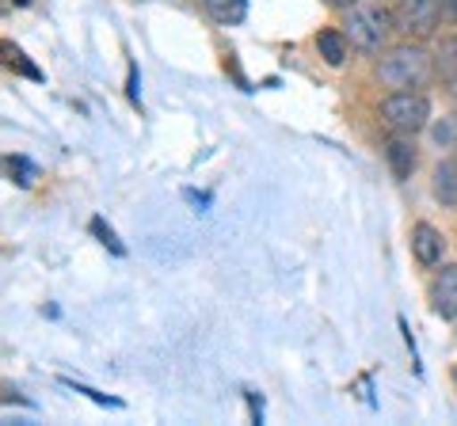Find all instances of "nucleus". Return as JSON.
<instances>
[{
  "instance_id": "obj_1",
  "label": "nucleus",
  "mask_w": 457,
  "mask_h": 426,
  "mask_svg": "<svg viewBox=\"0 0 457 426\" xmlns=\"http://www.w3.org/2000/svg\"><path fill=\"white\" fill-rule=\"evenodd\" d=\"M378 77L385 88H396V92H416L427 88L435 77V58L427 53L416 42H404V46H393L385 58L378 61Z\"/></svg>"
},
{
  "instance_id": "obj_2",
  "label": "nucleus",
  "mask_w": 457,
  "mask_h": 426,
  "mask_svg": "<svg viewBox=\"0 0 457 426\" xmlns=\"http://www.w3.org/2000/svg\"><path fill=\"white\" fill-rule=\"evenodd\" d=\"M393 16L385 12L381 4H354V8H347V42L354 50H362V53H378L385 42H389V31H393Z\"/></svg>"
},
{
  "instance_id": "obj_3",
  "label": "nucleus",
  "mask_w": 457,
  "mask_h": 426,
  "mask_svg": "<svg viewBox=\"0 0 457 426\" xmlns=\"http://www.w3.org/2000/svg\"><path fill=\"white\" fill-rule=\"evenodd\" d=\"M381 119L393 126L396 134H411L416 137L427 122H431V103L423 92H393L381 103Z\"/></svg>"
},
{
  "instance_id": "obj_4",
  "label": "nucleus",
  "mask_w": 457,
  "mask_h": 426,
  "mask_svg": "<svg viewBox=\"0 0 457 426\" xmlns=\"http://www.w3.org/2000/svg\"><path fill=\"white\" fill-rule=\"evenodd\" d=\"M393 20H396V31L423 38V35H431L442 20V0H400Z\"/></svg>"
},
{
  "instance_id": "obj_5",
  "label": "nucleus",
  "mask_w": 457,
  "mask_h": 426,
  "mask_svg": "<svg viewBox=\"0 0 457 426\" xmlns=\"http://www.w3.org/2000/svg\"><path fill=\"white\" fill-rule=\"evenodd\" d=\"M427 297H431L435 316L457 320V263L442 266V271L431 278V290H427Z\"/></svg>"
},
{
  "instance_id": "obj_6",
  "label": "nucleus",
  "mask_w": 457,
  "mask_h": 426,
  "mask_svg": "<svg viewBox=\"0 0 457 426\" xmlns=\"http://www.w3.org/2000/svg\"><path fill=\"white\" fill-rule=\"evenodd\" d=\"M442 251H446V240H442V233L435 229V225L420 221L416 229H411V255H416L423 266H435L442 259Z\"/></svg>"
},
{
  "instance_id": "obj_7",
  "label": "nucleus",
  "mask_w": 457,
  "mask_h": 426,
  "mask_svg": "<svg viewBox=\"0 0 457 426\" xmlns=\"http://www.w3.org/2000/svg\"><path fill=\"white\" fill-rule=\"evenodd\" d=\"M385 160H389L396 179H408L411 172H416L420 156H416V145H411V134H396V137L385 141Z\"/></svg>"
},
{
  "instance_id": "obj_8",
  "label": "nucleus",
  "mask_w": 457,
  "mask_h": 426,
  "mask_svg": "<svg viewBox=\"0 0 457 426\" xmlns=\"http://www.w3.org/2000/svg\"><path fill=\"white\" fill-rule=\"evenodd\" d=\"M431 187H435V198L442 206H457V160H442L435 168V179H431Z\"/></svg>"
},
{
  "instance_id": "obj_9",
  "label": "nucleus",
  "mask_w": 457,
  "mask_h": 426,
  "mask_svg": "<svg viewBox=\"0 0 457 426\" xmlns=\"http://www.w3.org/2000/svg\"><path fill=\"white\" fill-rule=\"evenodd\" d=\"M203 8H206V16L221 27H233L248 16V0H203Z\"/></svg>"
},
{
  "instance_id": "obj_10",
  "label": "nucleus",
  "mask_w": 457,
  "mask_h": 426,
  "mask_svg": "<svg viewBox=\"0 0 457 426\" xmlns=\"http://www.w3.org/2000/svg\"><path fill=\"white\" fill-rule=\"evenodd\" d=\"M317 50H320V58L328 65H343L347 61V35H339V31H320L317 35Z\"/></svg>"
},
{
  "instance_id": "obj_11",
  "label": "nucleus",
  "mask_w": 457,
  "mask_h": 426,
  "mask_svg": "<svg viewBox=\"0 0 457 426\" xmlns=\"http://www.w3.org/2000/svg\"><path fill=\"white\" fill-rule=\"evenodd\" d=\"M438 73H442V80L450 84V92L457 99V38H442V46H438Z\"/></svg>"
},
{
  "instance_id": "obj_12",
  "label": "nucleus",
  "mask_w": 457,
  "mask_h": 426,
  "mask_svg": "<svg viewBox=\"0 0 457 426\" xmlns=\"http://www.w3.org/2000/svg\"><path fill=\"white\" fill-rule=\"evenodd\" d=\"M8 176L20 183V187H27V183L35 179V164L23 160V156H8Z\"/></svg>"
},
{
  "instance_id": "obj_13",
  "label": "nucleus",
  "mask_w": 457,
  "mask_h": 426,
  "mask_svg": "<svg viewBox=\"0 0 457 426\" xmlns=\"http://www.w3.org/2000/svg\"><path fill=\"white\" fill-rule=\"evenodd\" d=\"M435 141H438V145L442 149H450V145H457V115H450V119H442L438 126H435Z\"/></svg>"
},
{
  "instance_id": "obj_14",
  "label": "nucleus",
  "mask_w": 457,
  "mask_h": 426,
  "mask_svg": "<svg viewBox=\"0 0 457 426\" xmlns=\"http://www.w3.org/2000/svg\"><path fill=\"white\" fill-rule=\"evenodd\" d=\"M92 233L99 236V244H107L114 255H122V251H126V248L119 244V236H114V229H111V225H107L104 217H96V221H92Z\"/></svg>"
},
{
  "instance_id": "obj_15",
  "label": "nucleus",
  "mask_w": 457,
  "mask_h": 426,
  "mask_svg": "<svg viewBox=\"0 0 457 426\" xmlns=\"http://www.w3.org/2000/svg\"><path fill=\"white\" fill-rule=\"evenodd\" d=\"M8 58H12V65H16V69H20V73H27V77H31V80H38V77H42V73H38V69H35V65H27V61H23V53H16V50H8Z\"/></svg>"
},
{
  "instance_id": "obj_16",
  "label": "nucleus",
  "mask_w": 457,
  "mask_h": 426,
  "mask_svg": "<svg viewBox=\"0 0 457 426\" xmlns=\"http://www.w3.org/2000/svg\"><path fill=\"white\" fill-rule=\"evenodd\" d=\"M130 99L141 103V88H137V69H130Z\"/></svg>"
},
{
  "instance_id": "obj_17",
  "label": "nucleus",
  "mask_w": 457,
  "mask_h": 426,
  "mask_svg": "<svg viewBox=\"0 0 457 426\" xmlns=\"http://www.w3.org/2000/svg\"><path fill=\"white\" fill-rule=\"evenodd\" d=\"M328 4H332V8H354L359 0H328Z\"/></svg>"
},
{
  "instance_id": "obj_18",
  "label": "nucleus",
  "mask_w": 457,
  "mask_h": 426,
  "mask_svg": "<svg viewBox=\"0 0 457 426\" xmlns=\"http://www.w3.org/2000/svg\"><path fill=\"white\" fill-rule=\"evenodd\" d=\"M453 381H457V369H453Z\"/></svg>"
}]
</instances>
